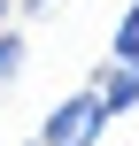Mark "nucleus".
Returning a JSON list of instances; mask_svg holds the SVG:
<instances>
[{
  "mask_svg": "<svg viewBox=\"0 0 139 146\" xmlns=\"http://www.w3.org/2000/svg\"><path fill=\"white\" fill-rule=\"evenodd\" d=\"M101 131H108L101 92H62L46 108V123H39V146H101Z\"/></svg>",
  "mask_w": 139,
  "mask_h": 146,
  "instance_id": "obj_1",
  "label": "nucleus"
},
{
  "mask_svg": "<svg viewBox=\"0 0 139 146\" xmlns=\"http://www.w3.org/2000/svg\"><path fill=\"white\" fill-rule=\"evenodd\" d=\"M101 108L108 115H132L139 108V62H108L101 69Z\"/></svg>",
  "mask_w": 139,
  "mask_h": 146,
  "instance_id": "obj_2",
  "label": "nucleus"
},
{
  "mask_svg": "<svg viewBox=\"0 0 139 146\" xmlns=\"http://www.w3.org/2000/svg\"><path fill=\"white\" fill-rule=\"evenodd\" d=\"M108 54H116V62H139V0L116 15V31H108Z\"/></svg>",
  "mask_w": 139,
  "mask_h": 146,
  "instance_id": "obj_3",
  "label": "nucleus"
},
{
  "mask_svg": "<svg viewBox=\"0 0 139 146\" xmlns=\"http://www.w3.org/2000/svg\"><path fill=\"white\" fill-rule=\"evenodd\" d=\"M15 77H23V31H15V23H0V92H8Z\"/></svg>",
  "mask_w": 139,
  "mask_h": 146,
  "instance_id": "obj_4",
  "label": "nucleus"
},
{
  "mask_svg": "<svg viewBox=\"0 0 139 146\" xmlns=\"http://www.w3.org/2000/svg\"><path fill=\"white\" fill-rule=\"evenodd\" d=\"M31 146H39V139H31Z\"/></svg>",
  "mask_w": 139,
  "mask_h": 146,
  "instance_id": "obj_5",
  "label": "nucleus"
}]
</instances>
